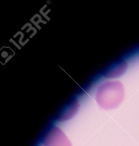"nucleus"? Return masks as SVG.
Instances as JSON below:
<instances>
[{
    "label": "nucleus",
    "mask_w": 139,
    "mask_h": 146,
    "mask_svg": "<svg viewBox=\"0 0 139 146\" xmlns=\"http://www.w3.org/2000/svg\"><path fill=\"white\" fill-rule=\"evenodd\" d=\"M97 102L107 109H112L119 105L124 98V88L120 82H110L101 85L98 90Z\"/></svg>",
    "instance_id": "1"
},
{
    "label": "nucleus",
    "mask_w": 139,
    "mask_h": 146,
    "mask_svg": "<svg viewBox=\"0 0 139 146\" xmlns=\"http://www.w3.org/2000/svg\"><path fill=\"white\" fill-rule=\"evenodd\" d=\"M44 146H71V143L60 129L54 128L46 135Z\"/></svg>",
    "instance_id": "2"
}]
</instances>
